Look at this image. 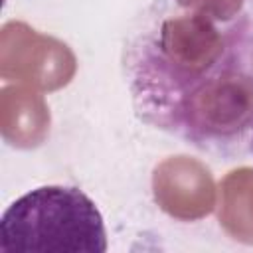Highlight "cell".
<instances>
[{"label": "cell", "instance_id": "1", "mask_svg": "<svg viewBox=\"0 0 253 253\" xmlns=\"http://www.w3.org/2000/svg\"><path fill=\"white\" fill-rule=\"evenodd\" d=\"M125 73L138 119L241 156L253 130V0H156L128 40Z\"/></svg>", "mask_w": 253, "mask_h": 253}, {"label": "cell", "instance_id": "3", "mask_svg": "<svg viewBox=\"0 0 253 253\" xmlns=\"http://www.w3.org/2000/svg\"><path fill=\"white\" fill-rule=\"evenodd\" d=\"M251 148H253V140H251Z\"/></svg>", "mask_w": 253, "mask_h": 253}, {"label": "cell", "instance_id": "2", "mask_svg": "<svg viewBox=\"0 0 253 253\" xmlns=\"http://www.w3.org/2000/svg\"><path fill=\"white\" fill-rule=\"evenodd\" d=\"M0 251L105 253L107 231L103 215L79 188H36L4 211L0 219Z\"/></svg>", "mask_w": 253, "mask_h": 253}]
</instances>
